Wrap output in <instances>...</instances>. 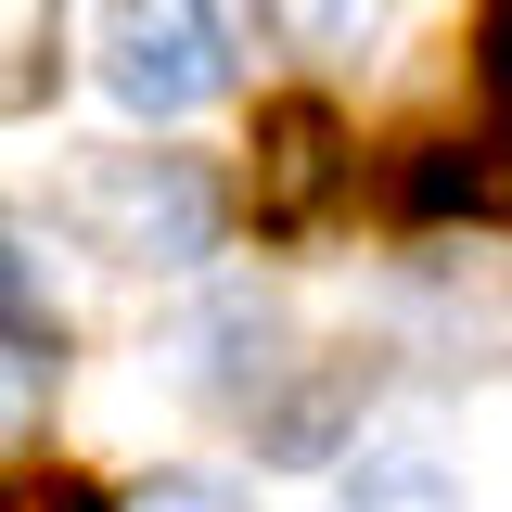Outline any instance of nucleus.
I'll use <instances>...</instances> for the list:
<instances>
[{"mask_svg":"<svg viewBox=\"0 0 512 512\" xmlns=\"http://www.w3.org/2000/svg\"><path fill=\"white\" fill-rule=\"evenodd\" d=\"M77 218H90V244L128 256V269H192V256H218V180H205L192 154H116L103 180L77 192Z\"/></svg>","mask_w":512,"mask_h":512,"instance_id":"2","label":"nucleus"},{"mask_svg":"<svg viewBox=\"0 0 512 512\" xmlns=\"http://www.w3.org/2000/svg\"><path fill=\"white\" fill-rule=\"evenodd\" d=\"M103 90L128 116H192L231 90V26L218 0H103Z\"/></svg>","mask_w":512,"mask_h":512,"instance_id":"1","label":"nucleus"},{"mask_svg":"<svg viewBox=\"0 0 512 512\" xmlns=\"http://www.w3.org/2000/svg\"><path fill=\"white\" fill-rule=\"evenodd\" d=\"M269 13H282L295 39H359V26H372L384 0H269Z\"/></svg>","mask_w":512,"mask_h":512,"instance_id":"6","label":"nucleus"},{"mask_svg":"<svg viewBox=\"0 0 512 512\" xmlns=\"http://www.w3.org/2000/svg\"><path fill=\"white\" fill-rule=\"evenodd\" d=\"M192 346H205V384H218V397H256V384L282 372V359H269V346H282V320L256 308V295H218V308L192 320Z\"/></svg>","mask_w":512,"mask_h":512,"instance_id":"4","label":"nucleus"},{"mask_svg":"<svg viewBox=\"0 0 512 512\" xmlns=\"http://www.w3.org/2000/svg\"><path fill=\"white\" fill-rule=\"evenodd\" d=\"M0 512H90V487H77V474H13Z\"/></svg>","mask_w":512,"mask_h":512,"instance_id":"7","label":"nucleus"},{"mask_svg":"<svg viewBox=\"0 0 512 512\" xmlns=\"http://www.w3.org/2000/svg\"><path fill=\"white\" fill-rule=\"evenodd\" d=\"M39 410H52V333H13L0 320V448L39 436Z\"/></svg>","mask_w":512,"mask_h":512,"instance_id":"5","label":"nucleus"},{"mask_svg":"<svg viewBox=\"0 0 512 512\" xmlns=\"http://www.w3.org/2000/svg\"><path fill=\"white\" fill-rule=\"evenodd\" d=\"M128 512H244V500H231V487H192V474H167V487H141Z\"/></svg>","mask_w":512,"mask_h":512,"instance_id":"8","label":"nucleus"},{"mask_svg":"<svg viewBox=\"0 0 512 512\" xmlns=\"http://www.w3.org/2000/svg\"><path fill=\"white\" fill-rule=\"evenodd\" d=\"M333 192H346V128H333V103H269L256 116V218L269 231H308Z\"/></svg>","mask_w":512,"mask_h":512,"instance_id":"3","label":"nucleus"}]
</instances>
